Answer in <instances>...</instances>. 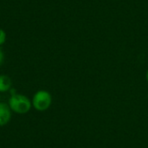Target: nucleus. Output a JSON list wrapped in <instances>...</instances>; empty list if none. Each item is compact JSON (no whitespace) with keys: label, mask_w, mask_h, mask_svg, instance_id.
Segmentation results:
<instances>
[{"label":"nucleus","mask_w":148,"mask_h":148,"mask_svg":"<svg viewBox=\"0 0 148 148\" xmlns=\"http://www.w3.org/2000/svg\"><path fill=\"white\" fill-rule=\"evenodd\" d=\"M8 105L13 112L23 114L30 110L32 103L29 99L23 95H13L10 98Z\"/></svg>","instance_id":"1"},{"label":"nucleus","mask_w":148,"mask_h":148,"mask_svg":"<svg viewBox=\"0 0 148 148\" xmlns=\"http://www.w3.org/2000/svg\"><path fill=\"white\" fill-rule=\"evenodd\" d=\"M31 103L37 111H45L52 103L51 95L46 90H39L34 95Z\"/></svg>","instance_id":"2"},{"label":"nucleus","mask_w":148,"mask_h":148,"mask_svg":"<svg viewBox=\"0 0 148 148\" xmlns=\"http://www.w3.org/2000/svg\"><path fill=\"white\" fill-rule=\"evenodd\" d=\"M11 118V112L9 105L3 102H0V127H3L9 123Z\"/></svg>","instance_id":"3"},{"label":"nucleus","mask_w":148,"mask_h":148,"mask_svg":"<svg viewBox=\"0 0 148 148\" xmlns=\"http://www.w3.org/2000/svg\"><path fill=\"white\" fill-rule=\"evenodd\" d=\"M11 80L9 76L5 75H0V93L8 91L11 87Z\"/></svg>","instance_id":"4"},{"label":"nucleus","mask_w":148,"mask_h":148,"mask_svg":"<svg viewBox=\"0 0 148 148\" xmlns=\"http://www.w3.org/2000/svg\"><path fill=\"white\" fill-rule=\"evenodd\" d=\"M6 41V33L3 29H0V46L3 45Z\"/></svg>","instance_id":"5"},{"label":"nucleus","mask_w":148,"mask_h":148,"mask_svg":"<svg viewBox=\"0 0 148 148\" xmlns=\"http://www.w3.org/2000/svg\"><path fill=\"white\" fill-rule=\"evenodd\" d=\"M3 60H4V55H3V52L2 51V49H0V66L3 64Z\"/></svg>","instance_id":"6"},{"label":"nucleus","mask_w":148,"mask_h":148,"mask_svg":"<svg viewBox=\"0 0 148 148\" xmlns=\"http://www.w3.org/2000/svg\"><path fill=\"white\" fill-rule=\"evenodd\" d=\"M146 79H147V81L148 82V70L147 72V74H146Z\"/></svg>","instance_id":"7"}]
</instances>
